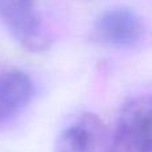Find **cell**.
<instances>
[{
    "label": "cell",
    "mask_w": 152,
    "mask_h": 152,
    "mask_svg": "<svg viewBox=\"0 0 152 152\" xmlns=\"http://www.w3.org/2000/svg\"><path fill=\"white\" fill-rule=\"evenodd\" d=\"M0 20L28 52H44L51 39L43 26L36 0H0Z\"/></svg>",
    "instance_id": "7a4b0ae2"
},
{
    "label": "cell",
    "mask_w": 152,
    "mask_h": 152,
    "mask_svg": "<svg viewBox=\"0 0 152 152\" xmlns=\"http://www.w3.org/2000/svg\"><path fill=\"white\" fill-rule=\"evenodd\" d=\"M111 152H152V95H142L123 105Z\"/></svg>",
    "instance_id": "6da1fadb"
},
{
    "label": "cell",
    "mask_w": 152,
    "mask_h": 152,
    "mask_svg": "<svg viewBox=\"0 0 152 152\" xmlns=\"http://www.w3.org/2000/svg\"><path fill=\"white\" fill-rule=\"evenodd\" d=\"M97 40L113 48H132L143 36L140 18L129 8H111L95 24Z\"/></svg>",
    "instance_id": "277c9868"
},
{
    "label": "cell",
    "mask_w": 152,
    "mask_h": 152,
    "mask_svg": "<svg viewBox=\"0 0 152 152\" xmlns=\"http://www.w3.org/2000/svg\"><path fill=\"white\" fill-rule=\"evenodd\" d=\"M34 95L29 76L19 69L0 72V120L18 115L28 105Z\"/></svg>",
    "instance_id": "5b68a950"
},
{
    "label": "cell",
    "mask_w": 152,
    "mask_h": 152,
    "mask_svg": "<svg viewBox=\"0 0 152 152\" xmlns=\"http://www.w3.org/2000/svg\"><path fill=\"white\" fill-rule=\"evenodd\" d=\"M113 135L92 112H81L68 123L55 140L53 152H111Z\"/></svg>",
    "instance_id": "3957f363"
}]
</instances>
